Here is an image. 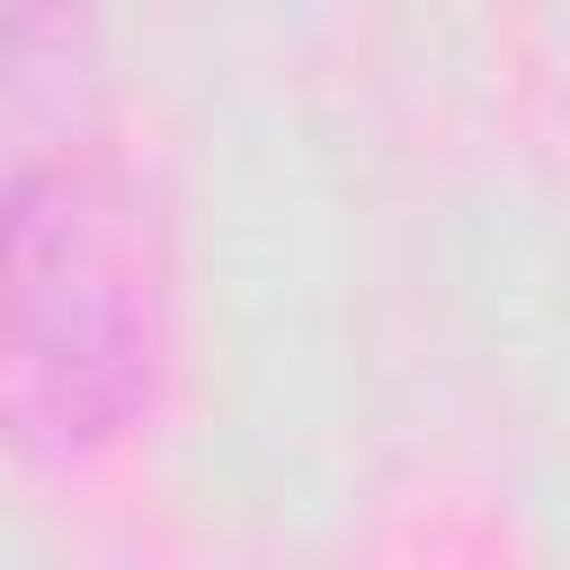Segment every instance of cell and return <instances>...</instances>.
Segmentation results:
<instances>
[{
  "label": "cell",
  "instance_id": "obj_1",
  "mask_svg": "<svg viewBox=\"0 0 570 570\" xmlns=\"http://www.w3.org/2000/svg\"><path fill=\"white\" fill-rule=\"evenodd\" d=\"M169 356V267L134 178L80 134L9 142L0 169V428L45 454L116 445Z\"/></svg>",
  "mask_w": 570,
  "mask_h": 570
}]
</instances>
